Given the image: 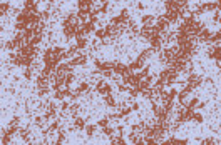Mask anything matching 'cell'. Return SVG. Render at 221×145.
<instances>
[{
	"instance_id": "f1b7e54d",
	"label": "cell",
	"mask_w": 221,
	"mask_h": 145,
	"mask_svg": "<svg viewBox=\"0 0 221 145\" xmlns=\"http://www.w3.org/2000/svg\"><path fill=\"white\" fill-rule=\"evenodd\" d=\"M10 10V5L7 2H3L2 3V7H0V12H2V15H7V12Z\"/></svg>"
},
{
	"instance_id": "4dcf8cb0",
	"label": "cell",
	"mask_w": 221,
	"mask_h": 145,
	"mask_svg": "<svg viewBox=\"0 0 221 145\" xmlns=\"http://www.w3.org/2000/svg\"><path fill=\"white\" fill-rule=\"evenodd\" d=\"M203 143H214V140H213L211 137H208V139H204V140H203Z\"/></svg>"
},
{
	"instance_id": "5b68a950",
	"label": "cell",
	"mask_w": 221,
	"mask_h": 145,
	"mask_svg": "<svg viewBox=\"0 0 221 145\" xmlns=\"http://www.w3.org/2000/svg\"><path fill=\"white\" fill-rule=\"evenodd\" d=\"M114 73H117V75H126V73H129V65H124V64H114Z\"/></svg>"
},
{
	"instance_id": "2e32d148",
	"label": "cell",
	"mask_w": 221,
	"mask_h": 145,
	"mask_svg": "<svg viewBox=\"0 0 221 145\" xmlns=\"http://www.w3.org/2000/svg\"><path fill=\"white\" fill-rule=\"evenodd\" d=\"M82 28L85 30V34H91V32H96V23H92V22H84V23H82Z\"/></svg>"
},
{
	"instance_id": "8992f818",
	"label": "cell",
	"mask_w": 221,
	"mask_h": 145,
	"mask_svg": "<svg viewBox=\"0 0 221 145\" xmlns=\"http://www.w3.org/2000/svg\"><path fill=\"white\" fill-rule=\"evenodd\" d=\"M141 22H142V25H146V27H153L154 23H156V15H153V14H146V15H142Z\"/></svg>"
},
{
	"instance_id": "4316f807",
	"label": "cell",
	"mask_w": 221,
	"mask_h": 145,
	"mask_svg": "<svg viewBox=\"0 0 221 145\" xmlns=\"http://www.w3.org/2000/svg\"><path fill=\"white\" fill-rule=\"evenodd\" d=\"M114 132H116V128H112V127H104V135H106V137H112Z\"/></svg>"
},
{
	"instance_id": "44dd1931",
	"label": "cell",
	"mask_w": 221,
	"mask_h": 145,
	"mask_svg": "<svg viewBox=\"0 0 221 145\" xmlns=\"http://www.w3.org/2000/svg\"><path fill=\"white\" fill-rule=\"evenodd\" d=\"M191 122H194V123H201V122H203V115H201V114H196V112H193V115H191Z\"/></svg>"
},
{
	"instance_id": "7402d4cb",
	"label": "cell",
	"mask_w": 221,
	"mask_h": 145,
	"mask_svg": "<svg viewBox=\"0 0 221 145\" xmlns=\"http://www.w3.org/2000/svg\"><path fill=\"white\" fill-rule=\"evenodd\" d=\"M34 67H27L25 68V72H24V77H25L27 78V80H30V78H32V75H34Z\"/></svg>"
},
{
	"instance_id": "3957f363",
	"label": "cell",
	"mask_w": 221,
	"mask_h": 145,
	"mask_svg": "<svg viewBox=\"0 0 221 145\" xmlns=\"http://www.w3.org/2000/svg\"><path fill=\"white\" fill-rule=\"evenodd\" d=\"M87 60H89V57L85 55V53H82V52H80L79 55H76V57L72 59L71 65H72V67H84V65L87 64Z\"/></svg>"
},
{
	"instance_id": "cb8c5ba5",
	"label": "cell",
	"mask_w": 221,
	"mask_h": 145,
	"mask_svg": "<svg viewBox=\"0 0 221 145\" xmlns=\"http://www.w3.org/2000/svg\"><path fill=\"white\" fill-rule=\"evenodd\" d=\"M97 125L102 127V128L107 127V125H109V117H102V118H99V120H97Z\"/></svg>"
},
{
	"instance_id": "6da1fadb",
	"label": "cell",
	"mask_w": 221,
	"mask_h": 145,
	"mask_svg": "<svg viewBox=\"0 0 221 145\" xmlns=\"http://www.w3.org/2000/svg\"><path fill=\"white\" fill-rule=\"evenodd\" d=\"M156 34H159L158 28H156V25H153V27H146V25H142V28L139 30V35H141L142 39H146V40H149L151 37L156 35Z\"/></svg>"
},
{
	"instance_id": "4fadbf2b",
	"label": "cell",
	"mask_w": 221,
	"mask_h": 145,
	"mask_svg": "<svg viewBox=\"0 0 221 145\" xmlns=\"http://www.w3.org/2000/svg\"><path fill=\"white\" fill-rule=\"evenodd\" d=\"M74 128H77V130L85 128V120L82 117H76V118H74Z\"/></svg>"
},
{
	"instance_id": "d4e9b609",
	"label": "cell",
	"mask_w": 221,
	"mask_h": 145,
	"mask_svg": "<svg viewBox=\"0 0 221 145\" xmlns=\"http://www.w3.org/2000/svg\"><path fill=\"white\" fill-rule=\"evenodd\" d=\"M19 135L22 137L25 142H28V130H27V128H19Z\"/></svg>"
},
{
	"instance_id": "9a60e30c",
	"label": "cell",
	"mask_w": 221,
	"mask_h": 145,
	"mask_svg": "<svg viewBox=\"0 0 221 145\" xmlns=\"http://www.w3.org/2000/svg\"><path fill=\"white\" fill-rule=\"evenodd\" d=\"M77 90H79L80 93H89L91 92V84H89V82H80Z\"/></svg>"
},
{
	"instance_id": "7a4b0ae2",
	"label": "cell",
	"mask_w": 221,
	"mask_h": 145,
	"mask_svg": "<svg viewBox=\"0 0 221 145\" xmlns=\"http://www.w3.org/2000/svg\"><path fill=\"white\" fill-rule=\"evenodd\" d=\"M96 89H97V93H101V95H107V93H112V87H110L109 84H106L102 78H99L97 80V85H96Z\"/></svg>"
},
{
	"instance_id": "d6a6232c",
	"label": "cell",
	"mask_w": 221,
	"mask_h": 145,
	"mask_svg": "<svg viewBox=\"0 0 221 145\" xmlns=\"http://www.w3.org/2000/svg\"><path fill=\"white\" fill-rule=\"evenodd\" d=\"M218 67H219V75H221V64H219V65H218Z\"/></svg>"
},
{
	"instance_id": "f546056e",
	"label": "cell",
	"mask_w": 221,
	"mask_h": 145,
	"mask_svg": "<svg viewBox=\"0 0 221 145\" xmlns=\"http://www.w3.org/2000/svg\"><path fill=\"white\" fill-rule=\"evenodd\" d=\"M19 117H14V118H12V122H10V125H14V127H17L19 125Z\"/></svg>"
},
{
	"instance_id": "7c38bea8",
	"label": "cell",
	"mask_w": 221,
	"mask_h": 145,
	"mask_svg": "<svg viewBox=\"0 0 221 145\" xmlns=\"http://www.w3.org/2000/svg\"><path fill=\"white\" fill-rule=\"evenodd\" d=\"M102 100L106 102V105H109V107H116V98H114V95H112V93L102 95Z\"/></svg>"
},
{
	"instance_id": "d6986e66",
	"label": "cell",
	"mask_w": 221,
	"mask_h": 145,
	"mask_svg": "<svg viewBox=\"0 0 221 145\" xmlns=\"http://www.w3.org/2000/svg\"><path fill=\"white\" fill-rule=\"evenodd\" d=\"M199 105V100L198 98H191L189 102H188V105H186V109H189V110H194L196 107Z\"/></svg>"
},
{
	"instance_id": "836d02e7",
	"label": "cell",
	"mask_w": 221,
	"mask_h": 145,
	"mask_svg": "<svg viewBox=\"0 0 221 145\" xmlns=\"http://www.w3.org/2000/svg\"><path fill=\"white\" fill-rule=\"evenodd\" d=\"M218 23H219V25H221V17H219V20H218Z\"/></svg>"
},
{
	"instance_id": "e0dca14e",
	"label": "cell",
	"mask_w": 221,
	"mask_h": 145,
	"mask_svg": "<svg viewBox=\"0 0 221 145\" xmlns=\"http://www.w3.org/2000/svg\"><path fill=\"white\" fill-rule=\"evenodd\" d=\"M110 143H114V145H124L126 140L122 139L121 135H117V137H110Z\"/></svg>"
},
{
	"instance_id": "52a82bcc",
	"label": "cell",
	"mask_w": 221,
	"mask_h": 145,
	"mask_svg": "<svg viewBox=\"0 0 221 145\" xmlns=\"http://www.w3.org/2000/svg\"><path fill=\"white\" fill-rule=\"evenodd\" d=\"M211 32H210V28H203L201 32H199L198 35H196V39L199 40V42H210V39H211Z\"/></svg>"
},
{
	"instance_id": "ac0fdd59",
	"label": "cell",
	"mask_w": 221,
	"mask_h": 145,
	"mask_svg": "<svg viewBox=\"0 0 221 145\" xmlns=\"http://www.w3.org/2000/svg\"><path fill=\"white\" fill-rule=\"evenodd\" d=\"M99 125H85V132H87V137H92L96 135V130Z\"/></svg>"
},
{
	"instance_id": "ffe728a7",
	"label": "cell",
	"mask_w": 221,
	"mask_h": 145,
	"mask_svg": "<svg viewBox=\"0 0 221 145\" xmlns=\"http://www.w3.org/2000/svg\"><path fill=\"white\" fill-rule=\"evenodd\" d=\"M87 39H85V37H82V39H77V47L80 48V50H84L85 47H87Z\"/></svg>"
},
{
	"instance_id": "8fae6325",
	"label": "cell",
	"mask_w": 221,
	"mask_h": 145,
	"mask_svg": "<svg viewBox=\"0 0 221 145\" xmlns=\"http://www.w3.org/2000/svg\"><path fill=\"white\" fill-rule=\"evenodd\" d=\"M208 55H210V59H214V60L221 62V45H218V47H214V48H211V50L208 52Z\"/></svg>"
},
{
	"instance_id": "484cf974",
	"label": "cell",
	"mask_w": 221,
	"mask_h": 145,
	"mask_svg": "<svg viewBox=\"0 0 221 145\" xmlns=\"http://www.w3.org/2000/svg\"><path fill=\"white\" fill-rule=\"evenodd\" d=\"M79 110H80V105H79V103H74V105H71V114L74 115V117L79 114Z\"/></svg>"
},
{
	"instance_id": "277c9868",
	"label": "cell",
	"mask_w": 221,
	"mask_h": 145,
	"mask_svg": "<svg viewBox=\"0 0 221 145\" xmlns=\"http://www.w3.org/2000/svg\"><path fill=\"white\" fill-rule=\"evenodd\" d=\"M154 25H156V28H158L159 34H162V32H166V28L169 27V22L166 20L164 15H161V17L156 19V23H154Z\"/></svg>"
},
{
	"instance_id": "5bb4252c",
	"label": "cell",
	"mask_w": 221,
	"mask_h": 145,
	"mask_svg": "<svg viewBox=\"0 0 221 145\" xmlns=\"http://www.w3.org/2000/svg\"><path fill=\"white\" fill-rule=\"evenodd\" d=\"M77 5L79 9H92L94 0H77Z\"/></svg>"
},
{
	"instance_id": "9c48e42d",
	"label": "cell",
	"mask_w": 221,
	"mask_h": 145,
	"mask_svg": "<svg viewBox=\"0 0 221 145\" xmlns=\"http://www.w3.org/2000/svg\"><path fill=\"white\" fill-rule=\"evenodd\" d=\"M164 17H166V20H167L169 23H173V22H176L178 19H181V17H179V12H178V10H166Z\"/></svg>"
},
{
	"instance_id": "ba28073f",
	"label": "cell",
	"mask_w": 221,
	"mask_h": 145,
	"mask_svg": "<svg viewBox=\"0 0 221 145\" xmlns=\"http://www.w3.org/2000/svg\"><path fill=\"white\" fill-rule=\"evenodd\" d=\"M188 85H191L193 89H194V87H199V85H201V75L191 73V75L188 77Z\"/></svg>"
},
{
	"instance_id": "83f0119b",
	"label": "cell",
	"mask_w": 221,
	"mask_h": 145,
	"mask_svg": "<svg viewBox=\"0 0 221 145\" xmlns=\"http://www.w3.org/2000/svg\"><path fill=\"white\" fill-rule=\"evenodd\" d=\"M24 5H25L27 10H32L34 7H37V5H35V0H25V3H24Z\"/></svg>"
},
{
	"instance_id": "603a6c76",
	"label": "cell",
	"mask_w": 221,
	"mask_h": 145,
	"mask_svg": "<svg viewBox=\"0 0 221 145\" xmlns=\"http://www.w3.org/2000/svg\"><path fill=\"white\" fill-rule=\"evenodd\" d=\"M96 37H97V39H107L106 28H97V30H96Z\"/></svg>"
},
{
	"instance_id": "1f68e13d",
	"label": "cell",
	"mask_w": 221,
	"mask_h": 145,
	"mask_svg": "<svg viewBox=\"0 0 221 145\" xmlns=\"http://www.w3.org/2000/svg\"><path fill=\"white\" fill-rule=\"evenodd\" d=\"M131 109H132V110H137L139 105H137V103H132V107H131Z\"/></svg>"
},
{
	"instance_id": "30bf717a",
	"label": "cell",
	"mask_w": 221,
	"mask_h": 145,
	"mask_svg": "<svg viewBox=\"0 0 221 145\" xmlns=\"http://www.w3.org/2000/svg\"><path fill=\"white\" fill-rule=\"evenodd\" d=\"M161 35H159V34H156V35H153V37H151V39H149V42H151V47H153L154 48V50H159V48H161Z\"/></svg>"
}]
</instances>
